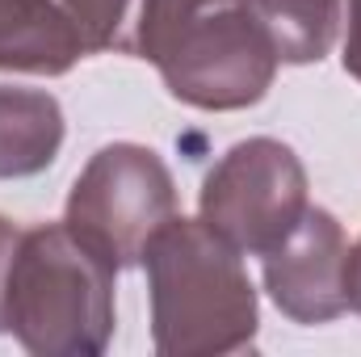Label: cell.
Segmentation results:
<instances>
[{"label": "cell", "instance_id": "6da1fadb", "mask_svg": "<svg viewBox=\"0 0 361 357\" xmlns=\"http://www.w3.org/2000/svg\"><path fill=\"white\" fill-rule=\"evenodd\" d=\"M130 55L193 109H244L269 92L277 47L248 0H139Z\"/></svg>", "mask_w": 361, "mask_h": 357}, {"label": "cell", "instance_id": "7a4b0ae2", "mask_svg": "<svg viewBox=\"0 0 361 357\" xmlns=\"http://www.w3.org/2000/svg\"><path fill=\"white\" fill-rule=\"evenodd\" d=\"M152 332L164 357L240 353L257 337V290L240 253L202 219H169L147 253Z\"/></svg>", "mask_w": 361, "mask_h": 357}, {"label": "cell", "instance_id": "3957f363", "mask_svg": "<svg viewBox=\"0 0 361 357\" xmlns=\"http://www.w3.org/2000/svg\"><path fill=\"white\" fill-rule=\"evenodd\" d=\"M114 273L68 223L21 227L4 277V328L30 353H101L114 332Z\"/></svg>", "mask_w": 361, "mask_h": 357}, {"label": "cell", "instance_id": "277c9868", "mask_svg": "<svg viewBox=\"0 0 361 357\" xmlns=\"http://www.w3.org/2000/svg\"><path fill=\"white\" fill-rule=\"evenodd\" d=\"M169 219H177V189L164 160L143 143H109L76 177L63 223L109 269H126Z\"/></svg>", "mask_w": 361, "mask_h": 357}, {"label": "cell", "instance_id": "5b68a950", "mask_svg": "<svg viewBox=\"0 0 361 357\" xmlns=\"http://www.w3.org/2000/svg\"><path fill=\"white\" fill-rule=\"evenodd\" d=\"M202 223L240 257H269L307 214V173L277 139L235 143L202 181Z\"/></svg>", "mask_w": 361, "mask_h": 357}, {"label": "cell", "instance_id": "8992f818", "mask_svg": "<svg viewBox=\"0 0 361 357\" xmlns=\"http://www.w3.org/2000/svg\"><path fill=\"white\" fill-rule=\"evenodd\" d=\"M265 261V290L281 315L294 324H328L349 311L345 298V261L349 240L324 206H307L298 227Z\"/></svg>", "mask_w": 361, "mask_h": 357}, {"label": "cell", "instance_id": "52a82bcc", "mask_svg": "<svg viewBox=\"0 0 361 357\" xmlns=\"http://www.w3.org/2000/svg\"><path fill=\"white\" fill-rule=\"evenodd\" d=\"M85 42L59 0H0V72L63 76Z\"/></svg>", "mask_w": 361, "mask_h": 357}, {"label": "cell", "instance_id": "ba28073f", "mask_svg": "<svg viewBox=\"0 0 361 357\" xmlns=\"http://www.w3.org/2000/svg\"><path fill=\"white\" fill-rule=\"evenodd\" d=\"M63 143V109L42 89L0 85V177H34L51 169Z\"/></svg>", "mask_w": 361, "mask_h": 357}, {"label": "cell", "instance_id": "9c48e42d", "mask_svg": "<svg viewBox=\"0 0 361 357\" xmlns=\"http://www.w3.org/2000/svg\"><path fill=\"white\" fill-rule=\"evenodd\" d=\"M281 63H319L341 30V0H248Z\"/></svg>", "mask_w": 361, "mask_h": 357}, {"label": "cell", "instance_id": "30bf717a", "mask_svg": "<svg viewBox=\"0 0 361 357\" xmlns=\"http://www.w3.org/2000/svg\"><path fill=\"white\" fill-rule=\"evenodd\" d=\"M59 8L72 17L85 55L89 51H126L130 55V30L139 0H59Z\"/></svg>", "mask_w": 361, "mask_h": 357}, {"label": "cell", "instance_id": "8fae6325", "mask_svg": "<svg viewBox=\"0 0 361 357\" xmlns=\"http://www.w3.org/2000/svg\"><path fill=\"white\" fill-rule=\"evenodd\" d=\"M345 72L361 80V0H345Z\"/></svg>", "mask_w": 361, "mask_h": 357}, {"label": "cell", "instance_id": "7c38bea8", "mask_svg": "<svg viewBox=\"0 0 361 357\" xmlns=\"http://www.w3.org/2000/svg\"><path fill=\"white\" fill-rule=\"evenodd\" d=\"M17 223H8L0 214V332H4V277H8V257H13V244H17Z\"/></svg>", "mask_w": 361, "mask_h": 357}, {"label": "cell", "instance_id": "4fadbf2b", "mask_svg": "<svg viewBox=\"0 0 361 357\" xmlns=\"http://www.w3.org/2000/svg\"><path fill=\"white\" fill-rule=\"evenodd\" d=\"M345 298L361 315V236L357 244H349V261H345Z\"/></svg>", "mask_w": 361, "mask_h": 357}]
</instances>
